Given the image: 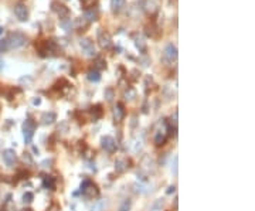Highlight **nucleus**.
<instances>
[{"instance_id":"obj_35","label":"nucleus","mask_w":255,"mask_h":211,"mask_svg":"<svg viewBox=\"0 0 255 211\" xmlns=\"http://www.w3.org/2000/svg\"><path fill=\"white\" fill-rule=\"evenodd\" d=\"M176 191V187L174 186H170L169 189H167V194H172V193H174Z\"/></svg>"},{"instance_id":"obj_12","label":"nucleus","mask_w":255,"mask_h":211,"mask_svg":"<svg viewBox=\"0 0 255 211\" xmlns=\"http://www.w3.org/2000/svg\"><path fill=\"white\" fill-rule=\"evenodd\" d=\"M115 169H116V171H119V173H123L125 170L129 169V160L125 159V157L118 159L115 162Z\"/></svg>"},{"instance_id":"obj_3","label":"nucleus","mask_w":255,"mask_h":211,"mask_svg":"<svg viewBox=\"0 0 255 211\" xmlns=\"http://www.w3.org/2000/svg\"><path fill=\"white\" fill-rule=\"evenodd\" d=\"M81 191L85 197L88 198H94V197H98L99 194V190L94 183H91L89 180H84V183L81 184Z\"/></svg>"},{"instance_id":"obj_25","label":"nucleus","mask_w":255,"mask_h":211,"mask_svg":"<svg viewBox=\"0 0 255 211\" xmlns=\"http://www.w3.org/2000/svg\"><path fill=\"white\" fill-rule=\"evenodd\" d=\"M130 207H132V201H130L129 198H126V200H123V203L121 204L119 211H129Z\"/></svg>"},{"instance_id":"obj_21","label":"nucleus","mask_w":255,"mask_h":211,"mask_svg":"<svg viewBox=\"0 0 255 211\" xmlns=\"http://www.w3.org/2000/svg\"><path fill=\"white\" fill-rule=\"evenodd\" d=\"M88 24H89V23L87 21L84 17H81V19H77V20H75V23H74V26L77 27L78 30H82V29H85V27H88Z\"/></svg>"},{"instance_id":"obj_15","label":"nucleus","mask_w":255,"mask_h":211,"mask_svg":"<svg viewBox=\"0 0 255 211\" xmlns=\"http://www.w3.org/2000/svg\"><path fill=\"white\" fill-rule=\"evenodd\" d=\"M3 159H4V162L9 164V166H11V164H14V162H16V153H14V150H6V152L3 153Z\"/></svg>"},{"instance_id":"obj_37","label":"nucleus","mask_w":255,"mask_h":211,"mask_svg":"<svg viewBox=\"0 0 255 211\" xmlns=\"http://www.w3.org/2000/svg\"><path fill=\"white\" fill-rule=\"evenodd\" d=\"M2 33H3V29H2V27H0V34H2Z\"/></svg>"},{"instance_id":"obj_31","label":"nucleus","mask_w":255,"mask_h":211,"mask_svg":"<svg viewBox=\"0 0 255 211\" xmlns=\"http://www.w3.org/2000/svg\"><path fill=\"white\" fill-rule=\"evenodd\" d=\"M61 26H63L65 30H70V29H71V26H72V23H71V19H68V21H65V20L63 19V21H61Z\"/></svg>"},{"instance_id":"obj_32","label":"nucleus","mask_w":255,"mask_h":211,"mask_svg":"<svg viewBox=\"0 0 255 211\" xmlns=\"http://www.w3.org/2000/svg\"><path fill=\"white\" fill-rule=\"evenodd\" d=\"M162 205H163V200H157L155 204H153V207H152V211H157L160 207H162Z\"/></svg>"},{"instance_id":"obj_4","label":"nucleus","mask_w":255,"mask_h":211,"mask_svg":"<svg viewBox=\"0 0 255 211\" xmlns=\"http://www.w3.org/2000/svg\"><path fill=\"white\" fill-rule=\"evenodd\" d=\"M57 50V44L52 40H45L43 41L40 45H38V51H40V56L45 57L50 56L51 52H54Z\"/></svg>"},{"instance_id":"obj_18","label":"nucleus","mask_w":255,"mask_h":211,"mask_svg":"<svg viewBox=\"0 0 255 211\" xmlns=\"http://www.w3.org/2000/svg\"><path fill=\"white\" fill-rule=\"evenodd\" d=\"M125 2H126V0H111L112 11H115V13L121 11V10H122V7L125 6Z\"/></svg>"},{"instance_id":"obj_28","label":"nucleus","mask_w":255,"mask_h":211,"mask_svg":"<svg viewBox=\"0 0 255 211\" xmlns=\"http://www.w3.org/2000/svg\"><path fill=\"white\" fill-rule=\"evenodd\" d=\"M92 115H94V119H98L102 116V109H101L99 105H96L95 108H92Z\"/></svg>"},{"instance_id":"obj_33","label":"nucleus","mask_w":255,"mask_h":211,"mask_svg":"<svg viewBox=\"0 0 255 211\" xmlns=\"http://www.w3.org/2000/svg\"><path fill=\"white\" fill-rule=\"evenodd\" d=\"M23 198H24V201H26V203H30V201L33 200V193H26Z\"/></svg>"},{"instance_id":"obj_34","label":"nucleus","mask_w":255,"mask_h":211,"mask_svg":"<svg viewBox=\"0 0 255 211\" xmlns=\"http://www.w3.org/2000/svg\"><path fill=\"white\" fill-rule=\"evenodd\" d=\"M177 162H179V159L174 157V162H173V173L174 174H177Z\"/></svg>"},{"instance_id":"obj_24","label":"nucleus","mask_w":255,"mask_h":211,"mask_svg":"<svg viewBox=\"0 0 255 211\" xmlns=\"http://www.w3.org/2000/svg\"><path fill=\"white\" fill-rule=\"evenodd\" d=\"M95 67L98 68V70H104V68H106V61H105L102 57H98V58L95 59Z\"/></svg>"},{"instance_id":"obj_16","label":"nucleus","mask_w":255,"mask_h":211,"mask_svg":"<svg viewBox=\"0 0 255 211\" xmlns=\"http://www.w3.org/2000/svg\"><path fill=\"white\" fill-rule=\"evenodd\" d=\"M114 116H115V121H122L123 118H125V109H123V105L118 104L116 106H115L114 109Z\"/></svg>"},{"instance_id":"obj_19","label":"nucleus","mask_w":255,"mask_h":211,"mask_svg":"<svg viewBox=\"0 0 255 211\" xmlns=\"http://www.w3.org/2000/svg\"><path fill=\"white\" fill-rule=\"evenodd\" d=\"M105 208H106V200H98L91 207V211H105Z\"/></svg>"},{"instance_id":"obj_2","label":"nucleus","mask_w":255,"mask_h":211,"mask_svg":"<svg viewBox=\"0 0 255 211\" xmlns=\"http://www.w3.org/2000/svg\"><path fill=\"white\" fill-rule=\"evenodd\" d=\"M34 130H36V122L31 119H26V122L23 123V135H24V142L26 144H30L33 140Z\"/></svg>"},{"instance_id":"obj_14","label":"nucleus","mask_w":255,"mask_h":211,"mask_svg":"<svg viewBox=\"0 0 255 211\" xmlns=\"http://www.w3.org/2000/svg\"><path fill=\"white\" fill-rule=\"evenodd\" d=\"M135 45H136V48L141 52H146L148 45H146V41H145V38L142 36H137V34L135 36Z\"/></svg>"},{"instance_id":"obj_7","label":"nucleus","mask_w":255,"mask_h":211,"mask_svg":"<svg viewBox=\"0 0 255 211\" xmlns=\"http://www.w3.org/2000/svg\"><path fill=\"white\" fill-rule=\"evenodd\" d=\"M14 14H16V17H17L20 21H26V20L29 19V9H27V6L24 3L16 4Z\"/></svg>"},{"instance_id":"obj_36","label":"nucleus","mask_w":255,"mask_h":211,"mask_svg":"<svg viewBox=\"0 0 255 211\" xmlns=\"http://www.w3.org/2000/svg\"><path fill=\"white\" fill-rule=\"evenodd\" d=\"M40 102H41V101H40V98H37V99H34V105H38Z\"/></svg>"},{"instance_id":"obj_6","label":"nucleus","mask_w":255,"mask_h":211,"mask_svg":"<svg viewBox=\"0 0 255 211\" xmlns=\"http://www.w3.org/2000/svg\"><path fill=\"white\" fill-rule=\"evenodd\" d=\"M98 41H99V45L102 48H105V50H108V48L112 47V37L111 34L106 33V31H104V30H99L98 31Z\"/></svg>"},{"instance_id":"obj_17","label":"nucleus","mask_w":255,"mask_h":211,"mask_svg":"<svg viewBox=\"0 0 255 211\" xmlns=\"http://www.w3.org/2000/svg\"><path fill=\"white\" fill-rule=\"evenodd\" d=\"M56 113L54 112H45V113H43V116H41V122L44 123V125H50V123H52L54 121H56Z\"/></svg>"},{"instance_id":"obj_30","label":"nucleus","mask_w":255,"mask_h":211,"mask_svg":"<svg viewBox=\"0 0 255 211\" xmlns=\"http://www.w3.org/2000/svg\"><path fill=\"white\" fill-rule=\"evenodd\" d=\"M9 50V44H7V40L4 38V40L0 41V51H7Z\"/></svg>"},{"instance_id":"obj_29","label":"nucleus","mask_w":255,"mask_h":211,"mask_svg":"<svg viewBox=\"0 0 255 211\" xmlns=\"http://www.w3.org/2000/svg\"><path fill=\"white\" fill-rule=\"evenodd\" d=\"M44 186H45V187H48V189H54V186H56L54 178H52V177H45L44 178Z\"/></svg>"},{"instance_id":"obj_13","label":"nucleus","mask_w":255,"mask_h":211,"mask_svg":"<svg viewBox=\"0 0 255 211\" xmlns=\"http://www.w3.org/2000/svg\"><path fill=\"white\" fill-rule=\"evenodd\" d=\"M98 17H99V11L96 10V9H94V7H92V9H88V10H85L84 19L87 20L88 23L98 20Z\"/></svg>"},{"instance_id":"obj_5","label":"nucleus","mask_w":255,"mask_h":211,"mask_svg":"<svg viewBox=\"0 0 255 211\" xmlns=\"http://www.w3.org/2000/svg\"><path fill=\"white\" fill-rule=\"evenodd\" d=\"M51 9H52V11H54V13L58 16L60 19H67V17H68V14H70V10H68V7H67L65 4L57 2V0L51 2Z\"/></svg>"},{"instance_id":"obj_10","label":"nucleus","mask_w":255,"mask_h":211,"mask_svg":"<svg viewBox=\"0 0 255 211\" xmlns=\"http://www.w3.org/2000/svg\"><path fill=\"white\" fill-rule=\"evenodd\" d=\"M79 45H81L82 51H84L87 56H94V54H95V47H94L92 40H89V38H82V40L79 41Z\"/></svg>"},{"instance_id":"obj_27","label":"nucleus","mask_w":255,"mask_h":211,"mask_svg":"<svg viewBox=\"0 0 255 211\" xmlns=\"http://www.w3.org/2000/svg\"><path fill=\"white\" fill-rule=\"evenodd\" d=\"M136 98V91L133 88H128V91H125V99H133Z\"/></svg>"},{"instance_id":"obj_1","label":"nucleus","mask_w":255,"mask_h":211,"mask_svg":"<svg viewBox=\"0 0 255 211\" xmlns=\"http://www.w3.org/2000/svg\"><path fill=\"white\" fill-rule=\"evenodd\" d=\"M6 40H7V44H9V50H10V48H19V47L26 44V36L19 33V31L11 33Z\"/></svg>"},{"instance_id":"obj_20","label":"nucleus","mask_w":255,"mask_h":211,"mask_svg":"<svg viewBox=\"0 0 255 211\" xmlns=\"http://www.w3.org/2000/svg\"><path fill=\"white\" fill-rule=\"evenodd\" d=\"M164 140H166V133H164V132H162V130H159V132L156 133V136H155L156 144H157V146H160V144L164 143Z\"/></svg>"},{"instance_id":"obj_8","label":"nucleus","mask_w":255,"mask_h":211,"mask_svg":"<svg viewBox=\"0 0 255 211\" xmlns=\"http://www.w3.org/2000/svg\"><path fill=\"white\" fill-rule=\"evenodd\" d=\"M163 58L166 59L167 63H173L174 59L177 58V47L173 44H167L164 48V54H163Z\"/></svg>"},{"instance_id":"obj_26","label":"nucleus","mask_w":255,"mask_h":211,"mask_svg":"<svg viewBox=\"0 0 255 211\" xmlns=\"http://www.w3.org/2000/svg\"><path fill=\"white\" fill-rule=\"evenodd\" d=\"M105 98H106L108 102H112L115 98V91L112 88H106L105 89Z\"/></svg>"},{"instance_id":"obj_22","label":"nucleus","mask_w":255,"mask_h":211,"mask_svg":"<svg viewBox=\"0 0 255 211\" xmlns=\"http://www.w3.org/2000/svg\"><path fill=\"white\" fill-rule=\"evenodd\" d=\"M88 79L91 82H98L101 79V75L98 71H89L88 72Z\"/></svg>"},{"instance_id":"obj_23","label":"nucleus","mask_w":255,"mask_h":211,"mask_svg":"<svg viewBox=\"0 0 255 211\" xmlns=\"http://www.w3.org/2000/svg\"><path fill=\"white\" fill-rule=\"evenodd\" d=\"M81 4L85 10H88V9H92L94 6H95L96 0H81Z\"/></svg>"},{"instance_id":"obj_11","label":"nucleus","mask_w":255,"mask_h":211,"mask_svg":"<svg viewBox=\"0 0 255 211\" xmlns=\"http://www.w3.org/2000/svg\"><path fill=\"white\" fill-rule=\"evenodd\" d=\"M146 34L152 38H157L162 34V30L159 29V26H156L155 23H152V24L146 26Z\"/></svg>"},{"instance_id":"obj_9","label":"nucleus","mask_w":255,"mask_h":211,"mask_svg":"<svg viewBox=\"0 0 255 211\" xmlns=\"http://www.w3.org/2000/svg\"><path fill=\"white\" fill-rule=\"evenodd\" d=\"M101 143H102V148L109 153L116 152V149H118V144H116L115 139L111 137V136H104L102 137V140H101Z\"/></svg>"}]
</instances>
